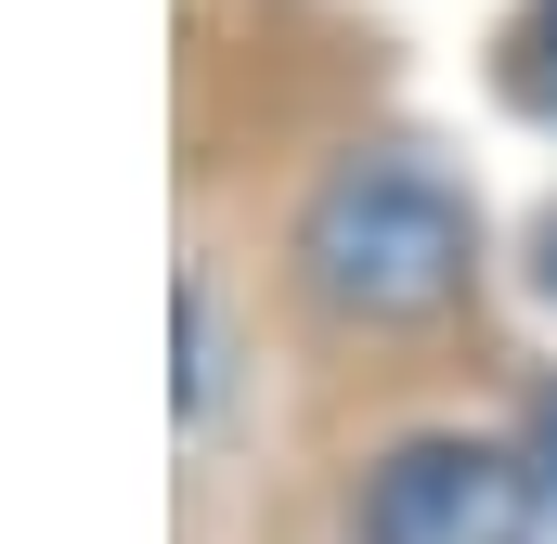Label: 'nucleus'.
Masks as SVG:
<instances>
[{
	"label": "nucleus",
	"mask_w": 557,
	"mask_h": 544,
	"mask_svg": "<svg viewBox=\"0 0 557 544\" xmlns=\"http://www.w3.org/2000/svg\"><path fill=\"white\" fill-rule=\"evenodd\" d=\"M467 272H480V221L403 143L337 156L298 208V285H311L324 324H428V311L467 298Z\"/></svg>",
	"instance_id": "nucleus-1"
},
{
	"label": "nucleus",
	"mask_w": 557,
	"mask_h": 544,
	"mask_svg": "<svg viewBox=\"0 0 557 544\" xmlns=\"http://www.w3.org/2000/svg\"><path fill=\"white\" fill-rule=\"evenodd\" d=\"M545 532V480L532 454L506 441H467V428H416L363 467L350 493V544H532Z\"/></svg>",
	"instance_id": "nucleus-2"
},
{
	"label": "nucleus",
	"mask_w": 557,
	"mask_h": 544,
	"mask_svg": "<svg viewBox=\"0 0 557 544\" xmlns=\"http://www.w3.org/2000/svg\"><path fill=\"white\" fill-rule=\"evenodd\" d=\"M221 376H234V350H221V298H208V272H182V428L221 415Z\"/></svg>",
	"instance_id": "nucleus-3"
},
{
	"label": "nucleus",
	"mask_w": 557,
	"mask_h": 544,
	"mask_svg": "<svg viewBox=\"0 0 557 544\" xmlns=\"http://www.w3.org/2000/svg\"><path fill=\"white\" fill-rule=\"evenodd\" d=\"M532 480H545V519H557V403H545V428H532Z\"/></svg>",
	"instance_id": "nucleus-4"
},
{
	"label": "nucleus",
	"mask_w": 557,
	"mask_h": 544,
	"mask_svg": "<svg viewBox=\"0 0 557 544\" xmlns=\"http://www.w3.org/2000/svg\"><path fill=\"white\" fill-rule=\"evenodd\" d=\"M532 52H545V104H557V0H545V26H532Z\"/></svg>",
	"instance_id": "nucleus-5"
}]
</instances>
